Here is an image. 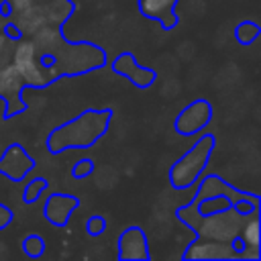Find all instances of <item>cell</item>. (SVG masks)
<instances>
[{
	"instance_id": "6da1fadb",
	"label": "cell",
	"mask_w": 261,
	"mask_h": 261,
	"mask_svg": "<svg viewBox=\"0 0 261 261\" xmlns=\"http://www.w3.org/2000/svg\"><path fill=\"white\" fill-rule=\"evenodd\" d=\"M212 147H214V137H210V135L202 137L198 141V145H194V149L188 151L173 165V169H171V184L175 188H186V186L194 184L196 177H198V173H200V169L204 167V163H206Z\"/></svg>"
},
{
	"instance_id": "7a4b0ae2",
	"label": "cell",
	"mask_w": 261,
	"mask_h": 261,
	"mask_svg": "<svg viewBox=\"0 0 261 261\" xmlns=\"http://www.w3.org/2000/svg\"><path fill=\"white\" fill-rule=\"evenodd\" d=\"M210 118V106L208 102L200 100V102H194L190 104L175 120V130L181 133V135H192L196 130H200Z\"/></svg>"
},
{
	"instance_id": "3957f363",
	"label": "cell",
	"mask_w": 261,
	"mask_h": 261,
	"mask_svg": "<svg viewBox=\"0 0 261 261\" xmlns=\"http://www.w3.org/2000/svg\"><path fill=\"white\" fill-rule=\"evenodd\" d=\"M112 69L118 71V73H122L124 77H128L133 84H137V86H141V88L151 86L153 80H155V71L141 67V65L135 61V57H133L130 53L118 55V57L114 59V63H112Z\"/></svg>"
},
{
	"instance_id": "277c9868",
	"label": "cell",
	"mask_w": 261,
	"mask_h": 261,
	"mask_svg": "<svg viewBox=\"0 0 261 261\" xmlns=\"http://www.w3.org/2000/svg\"><path fill=\"white\" fill-rule=\"evenodd\" d=\"M77 206V200L67 194H53L45 204V218L57 226H63L69 220L71 210Z\"/></svg>"
},
{
	"instance_id": "5b68a950",
	"label": "cell",
	"mask_w": 261,
	"mask_h": 261,
	"mask_svg": "<svg viewBox=\"0 0 261 261\" xmlns=\"http://www.w3.org/2000/svg\"><path fill=\"white\" fill-rule=\"evenodd\" d=\"M120 259H147V241L139 228H128L120 237Z\"/></svg>"
},
{
	"instance_id": "8992f818",
	"label": "cell",
	"mask_w": 261,
	"mask_h": 261,
	"mask_svg": "<svg viewBox=\"0 0 261 261\" xmlns=\"http://www.w3.org/2000/svg\"><path fill=\"white\" fill-rule=\"evenodd\" d=\"M241 239L245 241V245H249V247H253V249L259 247V220H257L255 210H253V214H251V220L243 226Z\"/></svg>"
},
{
	"instance_id": "52a82bcc",
	"label": "cell",
	"mask_w": 261,
	"mask_h": 261,
	"mask_svg": "<svg viewBox=\"0 0 261 261\" xmlns=\"http://www.w3.org/2000/svg\"><path fill=\"white\" fill-rule=\"evenodd\" d=\"M257 37H259V27H257L255 22H241V24L237 27V39H239L243 45L253 43Z\"/></svg>"
},
{
	"instance_id": "ba28073f",
	"label": "cell",
	"mask_w": 261,
	"mask_h": 261,
	"mask_svg": "<svg viewBox=\"0 0 261 261\" xmlns=\"http://www.w3.org/2000/svg\"><path fill=\"white\" fill-rule=\"evenodd\" d=\"M43 249H45V245H43V239L41 237L33 234V237H27L24 239V251H27L29 257H39L43 253Z\"/></svg>"
},
{
	"instance_id": "9c48e42d",
	"label": "cell",
	"mask_w": 261,
	"mask_h": 261,
	"mask_svg": "<svg viewBox=\"0 0 261 261\" xmlns=\"http://www.w3.org/2000/svg\"><path fill=\"white\" fill-rule=\"evenodd\" d=\"M45 188V179H33V184H29V188L24 190V202H33L39 198V192Z\"/></svg>"
},
{
	"instance_id": "30bf717a",
	"label": "cell",
	"mask_w": 261,
	"mask_h": 261,
	"mask_svg": "<svg viewBox=\"0 0 261 261\" xmlns=\"http://www.w3.org/2000/svg\"><path fill=\"white\" fill-rule=\"evenodd\" d=\"M104 228H106V222H104V218L102 216H92L90 220H88V232L90 234H102L104 232Z\"/></svg>"
},
{
	"instance_id": "8fae6325",
	"label": "cell",
	"mask_w": 261,
	"mask_h": 261,
	"mask_svg": "<svg viewBox=\"0 0 261 261\" xmlns=\"http://www.w3.org/2000/svg\"><path fill=\"white\" fill-rule=\"evenodd\" d=\"M92 161L90 159H82V161H77L75 163V167H73V175L75 177H84V175H88L90 171H92Z\"/></svg>"
},
{
	"instance_id": "7c38bea8",
	"label": "cell",
	"mask_w": 261,
	"mask_h": 261,
	"mask_svg": "<svg viewBox=\"0 0 261 261\" xmlns=\"http://www.w3.org/2000/svg\"><path fill=\"white\" fill-rule=\"evenodd\" d=\"M10 220H12V212H10L4 204H0V230L6 228V226L10 224Z\"/></svg>"
}]
</instances>
